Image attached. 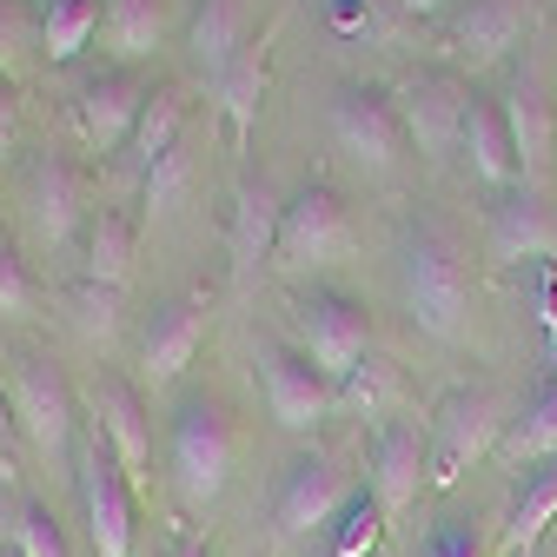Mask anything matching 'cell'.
Instances as JSON below:
<instances>
[{
	"label": "cell",
	"instance_id": "1",
	"mask_svg": "<svg viewBox=\"0 0 557 557\" xmlns=\"http://www.w3.org/2000/svg\"><path fill=\"white\" fill-rule=\"evenodd\" d=\"M405 312L411 325L425 332L432 345H458L471 332V306H478V272H471V252L451 226L438 220H418L405 233Z\"/></svg>",
	"mask_w": 557,
	"mask_h": 557
},
{
	"label": "cell",
	"instance_id": "2",
	"mask_svg": "<svg viewBox=\"0 0 557 557\" xmlns=\"http://www.w3.org/2000/svg\"><path fill=\"white\" fill-rule=\"evenodd\" d=\"M511 425V411L492 385H458L438 398L432 411V492H451V484L484 465V458H498V438Z\"/></svg>",
	"mask_w": 557,
	"mask_h": 557
},
{
	"label": "cell",
	"instance_id": "3",
	"mask_svg": "<svg viewBox=\"0 0 557 557\" xmlns=\"http://www.w3.org/2000/svg\"><path fill=\"white\" fill-rule=\"evenodd\" d=\"M166 471H173V492L186 505H213L233 478V418L220 398L193 392L173 418V445H166Z\"/></svg>",
	"mask_w": 557,
	"mask_h": 557
},
{
	"label": "cell",
	"instance_id": "4",
	"mask_svg": "<svg viewBox=\"0 0 557 557\" xmlns=\"http://www.w3.org/2000/svg\"><path fill=\"white\" fill-rule=\"evenodd\" d=\"M293 332H299V352L332 385L352 379L372 359V319H366L359 299H345V293H306V299H293Z\"/></svg>",
	"mask_w": 557,
	"mask_h": 557
},
{
	"label": "cell",
	"instance_id": "5",
	"mask_svg": "<svg viewBox=\"0 0 557 557\" xmlns=\"http://www.w3.org/2000/svg\"><path fill=\"white\" fill-rule=\"evenodd\" d=\"M398 120H405V139L425 160H451L465 153V113H471V87L458 66H425V74H411L398 94Z\"/></svg>",
	"mask_w": 557,
	"mask_h": 557
},
{
	"label": "cell",
	"instance_id": "6",
	"mask_svg": "<svg viewBox=\"0 0 557 557\" xmlns=\"http://www.w3.org/2000/svg\"><path fill=\"white\" fill-rule=\"evenodd\" d=\"M345 252H352V213H345L338 186H332V180H306V186L286 199V213H278V246H272V259L293 265V272H306V265H332V259H345Z\"/></svg>",
	"mask_w": 557,
	"mask_h": 557
},
{
	"label": "cell",
	"instance_id": "7",
	"mask_svg": "<svg viewBox=\"0 0 557 557\" xmlns=\"http://www.w3.org/2000/svg\"><path fill=\"white\" fill-rule=\"evenodd\" d=\"M332 139H338V153H352L372 173H392L398 153L411 147L405 120H398V100L385 87H366V81H345L332 94Z\"/></svg>",
	"mask_w": 557,
	"mask_h": 557
},
{
	"label": "cell",
	"instance_id": "8",
	"mask_svg": "<svg viewBox=\"0 0 557 557\" xmlns=\"http://www.w3.org/2000/svg\"><path fill=\"white\" fill-rule=\"evenodd\" d=\"M537 27V0H465L458 14H445L438 47L451 66H498L511 47H524V34Z\"/></svg>",
	"mask_w": 557,
	"mask_h": 557
},
{
	"label": "cell",
	"instance_id": "9",
	"mask_svg": "<svg viewBox=\"0 0 557 557\" xmlns=\"http://www.w3.org/2000/svg\"><path fill=\"white\" fill-rule=\"evenodd\" d=\"M372 498L385 505V518L411 511L418 492H432V418H385L372 438Z\"/></svg>",
	"mask_w": 557,
	"mask_h": 557
},
{
	"label": "cell",
	"instance_id": "10",
	"mask_svg": "<svg viewBox=\"0 0 557 557\" xmlns=\"http://www.w3.org/2000/svg\"><path fill=\"white\" fill-rule=\"evenodd\" d=\"M81 511H87V537L100 557H133V478L120 471L113 445L94 432L81 445Z\"/></svg>",
	"mask_w": 557,
	"mask_h": 557
},
{
	"label": "cell",
	"instance_id": "11",
	"mask_svg": "<svg viewBox=\"0 0 557 557\" xmlns=\"http://www.w3.org/2000/svg\"><path fill=\"white\" fill-rule=\"evenodd\" d=\"M505 107V126H511V153H518V186H537L550 193V166H557V100H550V81L537 66L511 74V87L498 94Z\"/></svg>",
	"mask_w": 557,
	"mask_h": 557
},
{
	"label": "cell",
	"instance_id": "12",
	"mask_svg": "<svg viewBox=\"0 0 557 557\" xmlns=\"http://www.w3.org/2000/svg\"><path fill=\"white\" fill-rule=\"evenodd\" d=\"M8 405H14L21 438L40 458H66V445H74V392H66V379H60L53 359H40V352L21 359L14 385H8Z\"/></svg>",
	"mask_w": 557,
	"mask_h": 557
},
{
	"label": "cell",
	"instance_id": "13",
	"mask_svg": "<svg viewBox=\"0 0 557 557\" xmlns=\"http://www.w3.org/2000/svg\"><path fill=\"white\" fill-rule=\"evenodd\" d=\"M352 471H345L338 458H325V451H306L293 471H286V484H278V505H272V524H278V537H312L319 524H338V511L352 505Z\"/></svg>",
	"mask_w": 557,
	"mask_h": 557
},
{
	"label": "cell",
	"instance_id": "14",
	"mask_svg": "<svg viewBox=\"0 0 557 557\" xmlns=\"http://www.w3.org/2000/svg\"><path fill=\"white\" fill-rule=\"evenodd\" d=\"M484 246H492L498 265H557V193L537 186H511L492 206V226H484Z\"/></svg>",
	"mask_w": 557,
	"mask_h": 557
},
{
	"label": "cell",
	"instance_id": "15",
	"mask_svg": "<svg viewBox=\"0 0 557 557\" xmlns=\"http://www.w3.org/2000/svg\"><path fill=\"white\" fill-rule=\"evenodd\" d=\"M259 379H265V405L286 432H319L325 418L338 411V385L306 359V352H286V345H259Z\"/></svg>",
	"mask_w": 557,
	"mask_h": 557
},
{
	"label": "cell",
	"instance_id": "16",
	"mask_svg": "<svg viewBox=\"0 0 557 557\" xmlns=\"http://www.w3.org/2000/svg\"><path fill=\"white\" fill-rule=\"evenodd\" d=\"M147 100H153V87L139 81L133 66H107V74H87L81 94H74L81 139H87L94 153H120L126 139H133V126H139V113H147Z\"/></svg>",
	"mask_w": 557,
	"mask_h": 557
},
{
	"label": "cell",
	"instance_id": "17",
	"mask_svg": "<svg viewBox=\"0 0 557 557\" xmlns=\"http://www.w3.org/2000/svg\"><path fill=\"white\" fill-rule=\"evenodd\" d=\"M278 213H286V199H278V186L259 173V180H239L233 193V213H226V259H233V278L239 286H252L259 265L272 259L278 246Z\"/></svg>",
	"mask_w": 557,
	"mask_h": 557
},
{
	"label": "cell",
	"instance_id": "18",
	"mask_svg": "<svg viewBox=\"0 0 557 557\" xmlns=\"http://www.w3.org/2000/svg\"><path fill=\"white\" fill-rule=\"evenodd\" d=\"M278 34H286V14H272V21L239 47V60L213 81V94H220V107H226V126H233V147H246L252 126H259L265 87H272V47H278Z\"/></svg>",
	"mask_w": 557,
	"mask_h": 557
},
{
	"label": "cell",
	"instance_id": "19",
	"mask_svg": "<svg viewBox=\"0 0 557 557\" xmlns=\"http://www.w3.org/2000/svg\"><path fill=\"white\" fill-rule=\"evenodd\" d=\"M87 398H94V432L113 445L120 471L133 484H147L153 478V432H147V405H139V392L120 385V379H94Z\"/></svg>",
	"mask_w": 557,
	"mask_h": 557
},
{
	"label": "cell",
	"instance_id": "20",
	"mask_svg": "<svg viewBox=\"0 0 557 557\" xmlns=\"http://www.w3.org/2000/svg\"><path fill=\"white\" fill-rule=\"evenodd\" d=\"M206 312H213L206 293H180V299H166L147 319V338H139V366H147V379H180L193 366L199 338H206Z\"/></svg>",
	"mask_w": 557,
	"mask_h": 557
},
{
	"label": "cell",
	"instance_id": "21",
	"mask_svg": "<svg viewBox=\"0 0 557 557\" xmlns=\"http://www.w3.org/2000/svg\"><path fill=\"white\" fill-rule=\"evenodd\" d=\"M94 213H100V206H94V186H87V173H81L74 160H47V166L34 173V233H40L47 246H66L74 233H87Z\"/></svg>",
	"mask_w": 557,
	"mask_h": 557
},
{
	"label": "cell",
	"instance_id": "22",
	"mask_svg": "<svg viewBox=\"0 0 557 557\" xmlns=\"http://www.w3.org/2000/svg\"><path fill=\"white\" fill-rule=\"evenodd\" d=\"M246 40H252V8H246V0H199V8H193L186 47H193V60L206 66V81H220L226 66L239 60Z\"/></svg>",
	"mask_w": 557,
	"mask_h": 557
},
{
	"label": "cell",
	"instance_id": "23",
	"mask_svg": "<svg viewBox=\"0 0 557 557\" xmlns=\"http://www.w3.org/2000/svg\"><path fill=\"white\" fill-rule=\"evenodd\" d=\"M465 160L484 186L511 193L518 186V153H511V126H505V107L471 94V113H465Z\"/></svg>",
	"mask_w": 557,
	"mask_h": 557
},
{
	"label": "cell",
	"instance_id": "24",
	"mask_svg": "<svg viewBox=\"0 0 557 557\" xmlns=\"http://www.w3.org/2000/svg\"><path fill=\"white\" fill-rule=\"evenodd\" d=\"M550 518H557V465L518 471V498H511V511H505L498 550H505V557H537V544H544Z\"/></svg>",
	"mask_w": 557,
	"mask_h": 557
},
{
	"label": "cell",
	"instance_id": "25",
	"mask_svg": "<svg viewBox=\"0 0 557 557\" xmlns=\"http://www.w3.org/2000/svg\"><path fill=\"white\" fill-rule=\"evenodd\" d=\"M498 458L511 471H537V465H557V385H537L498 438Z\"/></svg>",
	"mask_w": 557,
	"mask_h": 557
},
{
	"label": "cell",
	"instance_id": "26",
	"mask_svg": "<svg viewBox=\"0 0 557 557\" xmlns=\"http://www.w3.org/2000/svg\"><path fill=\"white\" fill-rule=\"evenodd\" d=\"M133 246H139V226H133L126 213H113V206H100V213L87 220V233H81V278H94V286H113V293H126Z\"/></svg>",
	"mask_w": 557,
	"mask_h": 557
},
{
	"label": "cell",
	"instance_id": "27",
	"mask_svg": "<svg viewBox=\"0 0 557 557\" xmlns=\"http://www.w3.org/2000/svg\"><path fill=\"white\" fill-rule=\"evenodd\" d=\"M100 21H107V0H40V53L53 66H74L100 34Z\"/></svg>",
	"mask_w": 557,
	"mask_h": 557
},
{
	"label": "cell",
	"instance_id": "28",
	"mask_svg": "<svg viewBox=\"0 0 557 557\" xmlns=\"http://www.w3.org/2000/svg\"><path fill=\"white\" fill-rule=\"evenodd\" d=\"M186 120H193V94H186V87H153L147 113H139V126H133V139H126V153H133L139 166H153L160 153H173L180 139H186Z\"/></svg>",
	"mask_w": 557,
	"mask_h": 557
},
{
	"label": "cell",
	"instance_id": "29",
	"mask_svg": "<svg viewBox=\"0 0 557 557\" xmlns=\"http://www.w3.org/2000/svg\"><path fill=\"white\" fill-rule=\"evenodd\" d=\"M160 27H166V0H107V21H100L107 47H113L126 66L147 60V53L160 47Z\"/></svg>",
	"mask_w": 557,
	"mask_h": 557
},
{
	"label": "cell",
	"instance_id": "30",
	"mask_svg": "<svg viewBox=\"0 0 557 557\" xmlns=\"http://www.w3.org/2000/svg\"><path fill=\"white\" fill-rule=\"evenodd\" d=\"M398 392H405L398 366H392V359H366L352 379H338V411H366V418H385V411L398 405Z\"/></svg>",
	"mask_w": 557,
	"mask_h": 557
},
{
	"label": "cell",
	"instance_id": "31",
	"mask_svg": "<svg viewBox=\"0 0 557 557\" xmlns=\"http://www.w3.org/2000/svg\"><path fill=\"white\" fill-rule=\"evenodd\" d=\"M385 505L372 498V484L366 492H352V505L338 511V524H332V557H372L379 550V537H385Z\"/></svg>",
	"mask_w": 557,
	"mask_h": 557
},
{
	"label": "cell",
	"instance_id": "32",
	"mask_svg": "<svg viewBox=\"0 0 557 557\" xmlns=\"http://www.w3.org/2000/svg\"><path fill=\"white\" fill-rule=\"evenodd\" d=\"M40 53V14L27 8V0H0V81H21L27 66Z\"/></svg>",
	"mask_w": 557,
	"mask_h": 557
},
{
	"label": "cell",
	"instance_id": "33",
	"mask_svg": "<svg viewBox=\"0 0 557 557\" xmlns=\"http://www.w3.org/2000/svg\"><path fill=\"white\" fill-rule=\"evenodd\" d=\"M14 550H21V557H66V537H60V524H53L47 505H21V518H14Z\"/></svg>",
	"mask_w": 557,
	"mask_h": 557
},
{
	"label": "cell",
	"instance_id": "34",
	"mask_svg": "<svg viewBox=\"0 0 557 557\" xmlns=\"http://www.w3.org/2000/svg\"><path fill=\"white\" fill-rule=\"evenodd\" d=\"M325 14H332V27H338V34H352V40L366 34V40H372V34H385V27H392L398 0H325Z\"/></svg>",
	"mask_w": 557,
	"mask_h": 557
},
{
	"label": "cell",
	"instance_id": "35",
	"mask_svg": "<svg viewBox=\"0 0 557 557\" xmlns=\"http://www.w3.org/2000/svg\"><path fill=\"white\" fill-rule=\"evenodd\" d=\"M34 306H40V286H34L27 259H21L14 246H0V312H8V319H27Z\"/></svg>",
	"mask_w": 557,
	"mask_h": 557
},
{
	"label": "cell",
	"instance_id": "36",
	"mask_svg": "<svg viewBox=\"0 0 557 557\" xmlns=\"http://www.w3.org/2000/svg\"><path fill=\"white\" fill-rule=\"evenodd\" d=\"M186 180H193V147L180 139L173 153H160V160L147 166V206H153V213H160V206H173V199L186 193Z\"/></svg>",
	"mask_w": 557,
	"mask_h": 557
},
{
	"label": "cell",
	"instance_id": "37",
	"mask_svg": "<svg viewBox=\"0 0 557 557\" xmlns=\"http://www.w3.org/2000/svg\"><path fill=\"white\" fill-rule=\"evenodd\" d=\"M518 278L531 293V312H537V325L550 338V366H557V265H518Z\"/></svg>",
	"mask_w": 557,
	"mask_h": 557
},
{
	"label": "cell",
	"instance_id": "38",
	"mask_svg": "<svg viewBox=\"0 0 557 557\" xmlns=\"http://www.w3.org/2000/svg\"><path fill=\"white\" fill-rule=\"evenodd\" d=\"M113 306H120L113 286H94V278H81V325H113Z\"/></svg>",
	"mask_w": 557,
	"mask_h": 557
},
{
	"label": "cell",
	"instance_id": "39",
	"mask_svg": "<svg viewBox=\"0 0 557 557\" xmlns=\"http://www.w3.org/2000/svg\"><path fill=\"white\" fill-rule=\"evenodd\" d=\"M425 557H484V544H478V537H471L465 524H445V531H432Z\"/></svg>",
	"mask_w": 557,
	"mask_h": 557
},
{
	"label": "cell",
	"instance_id": "40",
	"mask_svg": "<svg viewBox=\"0 0 557 557\" xmlns=\"http://www.w3.org/2000/svg\"><path fill=\"white\" fill-rule=\"evenodd\" d=\"M14 147H21V100H14V87H0V160Z\"/></svg>",
	"mask_w": 557,
	"mask_h": 557
},
{
	"label": "cell",
	"instance_id": "41",
	"mask_svg": "<svg viewBox=\"0 0 557 557\" xmlns=\"http://www.w3.org/2000/svg\"><path fill=\"white\" fill-rule=\"evenodd\" d=\"M14 405H8V385H0V471H8V451H14Z\"/></svg>",
	"mask_w": 557,
	"mask_h": 557
},
{
	"label": "cell",
	"instance_id": "42",
	"mask_svg": "<svg viewBox=\"0 0 557 557\" xmlns=\"http://www.w3.org/2000/svg\"><path fill=\"white\" fill-rule=\"evenodd\" d=\"M445 8H451V0H398V14H411V21H432Z\"/></svg>",
	"mask_w": 557,
	"mask_h": 557
},
{
	"label": "cell",
	"instance_id": "43",
	"mask_svg": "<svg viewBox=\"0 0 557 557\" xmlns=\"http://www.w3.org/2000/svg\"><path fill=\"white\" fill-rule=\"evenodd\" d=\"M0 557H21V550H14V544H0Z\"/></svg>",
	"mask_w": 557,
	"mask_h": 557
},
{
	"label": "cell",
	"instance_id": "44",
	"mask_svg": "<svg viewBox=\"0 0 557 557\" xmlns=\"http://www.w3.org/2000/svg\"><path fill=\"white\" fill-rule=\"evenodd\" d=\"M173 557H206V550H173Z\"/></svg>",
	"mask_w": 557,
	"mask_h": 557
},
{
	"label": "cell",
	"instance_id": "45",
	"mask_svg": "<svg viewBox=\"0 0 557 557\" xmlns=\"http://www.w3.org/2000/svg\"><path fill=\"white\" fill-rule=\"evenodd\" d=\"M550 385H557V366H550Z\"/></svg>",
	"mask_w": 557,
	"mask_h": 557
}]
</instances>
